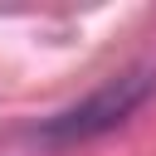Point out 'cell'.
I'll list each match as a JSON object with an SVG mask.
<instances>
[{"label":"cell","mask_w":156,"mask_h":156,"mask_svg":"<svg viewBox=\"0 0 156 156\" xmlns=\"http://www.w3.org/2000/svg\"><path fill=\"white\" fill-rule=\"evenodd\" d=\"M151 93H156V68H132V73L102 83V88H98L93 98H83L78 107L58 112V117L44 127V136H49V141H83V136H98V132L127 122Z\"/></svg>","instance_id":"6da1fadb"}]
</instances>
